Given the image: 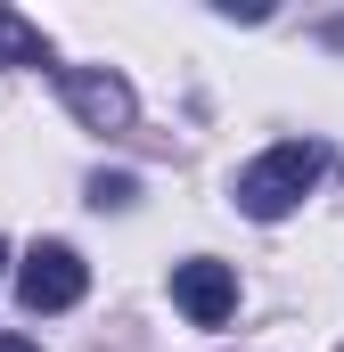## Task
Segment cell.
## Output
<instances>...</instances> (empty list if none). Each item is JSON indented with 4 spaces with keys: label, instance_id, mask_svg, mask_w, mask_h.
<instances>
[{
    "label": "cell",
    "instance_id": "obj_1",
    "mask_svg": "<svg viewBox=\"0 0 344 352\" xmlns=\"http://www.w3.org/2000/svg\"><path fill=\"white\" fill-rule=\"evenodd\" d=\"M320 148L312 140H279L270 156H255L246 173H238V213H255V221H287L303 197H312V180H320Z\"/></svg>",
    "mask_w": 344,
    "mask_h": 352
},
{
    "label": "cell",
    "instance_id": "obj_2",
    "mask_svg": "<svg viewBox=\"0 0 344 352\" xmlns=\"http://www.w3.org/2000/svg\"><path fill=\"white\" fill-rule=\"evenodd\" d=\"M83 287H90V270L74 246H58V238H41L25 263H17V303L25 311H74L83 303Z\"/></svg>",
    "mask_w": 344,
    "mask_h": 352
},
{
    "label": "cell",
    "instance_id": "obj_3",
    "mask_svg": "<svg viewBox=\"0 0 344 352\" xmlns=\"http://www.w3.org/2000/svg\"><path fill=\"white\" fill-rule=\"evenodd\" d=\"M58 98L83 115L90 131H131V115H140V98L123 74H107V66H58Z\"/></svg>",
    "mask_w": 344,
    "mask_h": 352
},
{
    "label": "cell",
    "instance_id": "obj_4",
    "mask_svg": "<svg viewBox=\"0 0 344 352\" xmlns=\"http://www.w3.org/2000/svg\"><path fill=\"white\" fill-rule=\"evenodd\" d=\"M172 303H180L197 328H222V320L238 311V278H230V263H180V270H172Z\"/></svg>",
    "mask_w": 344,
    "mask_h": 352
},
{
    "label": "cell",
    "instance_id": "obj_5",
    "mask_svg": "<svg viewBox=\"0 0 344 352\" xmlns=\"http://www.w3.org/2000/svg\"><path fill=\"white\" fill-rule=\"evenodd\" d=\"M90 205H131V173H90Z\"/></svg>",
    "mask_w": 344,
    "mask_h": 352
},
{
    "label": "cell",
    "instance_id": "obj_6",
    "mask_svg": "<svg viewBox=\"0 0 344 352\" xmlns=\"http://www.w3.org/2000/svg\"><path fill=\"white\" fill-rule=\"evenodd\" d=\"M0 352H41V344H33V336H0Z\"/></svg>",
    "mask_w": 344,
    "mask_h": 352
},
{
    "label": "cell",
    "instance_id": "obj_7",
    "mask_svg": "<svg viewBox=\"0 0 344 352\" xmlns=\"http://www.w3.org/2000/svg\"><path fill=\"white\" fill-rule=\"evenodd\" d=\"M0 263H8V246H0Z\"/></svg>",
    "mask_w": 344,
    "mask_h": 352
},
{
    "label": "cell",
    "instance_id": "obj_8",
    "mask_svg": "<svg viewBox=\"0 0 344 352\" xmlns=\"http://www.w3.org/2000/svg\"><path fill=\"white\" fill-rule=\"evenodd\" d=\"M0 25H8V16H0Z\"/></svg>",
    "mask_w": 344,
    "mask_h": 352
}]
</instances>
